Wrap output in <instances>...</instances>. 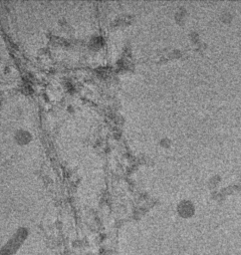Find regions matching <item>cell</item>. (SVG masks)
Segmentation results:
<instances>
[{"mask_svg": "<svg viewBox=\"0 0 241 255\" xmlns=\"http://www.w3.org/2000/svg\"><path fill=\"white\" fill-rule=\"evenodd\" d=\"M31 133L25 129H20L15 134V139L20 144H26L31 140Z\"/></svg>", "mask_w": 241, "mask_h": 255, "instance_id": "obj_1", "label": "cell"}]
</instances>
